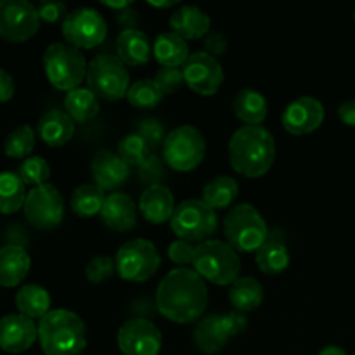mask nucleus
Wrapping results in <instances>:
<instances>
[{"label": "nucleus", "instance_id": "f257e3e1", "mask_svg": "<svg viewBox=\"0 0 355 355\" xmlns=\"http://www.w3.org/2000/svg\"><path fill=\"white\" fill-rule=\"evenodd\" d=\"M208 305V288L203 277L189 267L170 270L156 290L159 314L177 324H191L203 318Z\"/></svg>", "mask_w": 355, "mask_h": 355}, {"label": "nucleus", "instance_id": "f03ea898", "mask_svg": "<svg viewBox=\"0 0 355 355\" xmlns=\"http://www.w3.org/2000/svg\"><path fill=\"white\" fill-rule=\"evenodd\" d=\"M276 159V141L267 128L245 125L229 141V162L243 177L259 179L266 175Z\"/></svg>", "mask_w": 355, "mask_h": 355}, {"label": "nucleus", "instance_id": "7ed1b4c3", "mask_svg": "<svg viewBox=\"0 0 355 355\" xmlns=\"http://www.w3.org/2000/svg\"><path fill=\"white\" fill-rule=\"evenodd\" d=\"M38 342L45 355H82L87 347V326L75 312L55 309L38 322Z\"/></svg>", "mask_w": 355, "mask_h": 355}, {"label": "nucleus", "instance_id": "20e7f679", "mask_svg": "<svg viewBox=\"0 0 355 355\" xmlns=\"http://www.w3.org/2000/svg\"><path fill=\"white\" fill-rule=\"evenodd\" d=\"M225 243L238 253H257L269 238L266 218L253 205H236L225 215L224 224Z\"/></svg>", "mask_w": 355, "mask_h": 355}, {"label": "nucleus", "instance_id": "39448f33", "mask_svg": "<svg viewBox=\"0 0 355 355\" xmlns=\"http://www.w3.org/2000/svg\"><path fill=\"white\" fill-rule=\"evenodd\" d=\"M193 269L208 283L217 286H231L234 281L239 279L241 259L227 243L208 239L196 246Z\"/></svg>", "mask_w": 355, "mask_h": 355}, {"label": "nucleus", "instance_id": "423d86ee", "mask_svg": "<svg viewBox=\"0 0 355 355\" xmlns=\"http://www.w3.org/2000/svg\"><path fill=\"white\" fill-rule=\"evenodd\" d=\"M87 61L82 52L66 42H55L44 52V69L47 80L66 94L78 89L87 76Z\"/></svg>", "mask_w": 355, "mask_h": 355}, {"label": "nucleus", "instance_id": "0eeeda50", "mask_svg": "<svg viewBox=\"0 0 355 355\" xmlns=\"http://www.w3.org/2000/svg\"><path fill=\"white\" fill-rule=\"evenodd\" d=\"M87 85L103 101H120L130 89V73L118 55L99 54L87 66Z\"/></svg>", "mask_w": 355, "mask_h": 355}, {"label": "nucleus", "instance_id": "6e6552de", "mask_svg": "<svg viewBox=\"0 0 355 355\" xmlns=\"http://www.w3.org/2000/svg\"><path fill=\"white\" fill-rule=\"evenodd\" d=\"M170 225L179 239L201 245L217 232L218 217L217 211L203 200H186L175 207Z\"/></svg>", "mask_w": 355, "mask_h": 355}, {"label": "nucleus", "instance_id": "1a4fd4ad", "mask_svg": "<svg viewBox=\"0 0 355 355\" xmlns=\"http://www.w3.org/2000/svg\"><path fill=\"white\" fill-rule=\"evenodd\" d=\"M207 142L203 134L193 125L177 127L163 142V162L175 172H191L203 162Z\"/></svg>", "mask_w": 355, "mask_h": 355}, {"label": "nucleus", "instance_id": "9d476101", "mask_svg": "<svg viewBox=\"0 0 355 355\" xmlns=\"http://www.w3.org/2000/svg\"><path fill=\"white\" fill-rule=\"evenodd\" d=\"M114 263L121 279L130 283H144L158 272L162 257L156 246L148 239H132L118 250Z\"/></svg>", "mask_w": 355, "mask_h": 355}, {"label": "nucleus", "instance_id": "9b49d317", "mask_svg": "<svg viewBox=\"0 0 355 355\" xmlns=\"http://www.w3.org/2000/svg\"><path fill=\"white\" fill-rule=\"evenodd\" d=\"M62 37L66 44L78 51L97 47L107 37V24L103 14L90 7H80L71 10L62 21Z\"/></svg>", "mask_w": 355, "mask_h": 355}, {"label": "nucleus", "instance_id": "f8f14e48", "mask_svg": "<svg viewBox=\"0 0 355 355\" xmlns=\"http://www.w3.org/2000/svg\"><path fill=\"white\" fill-rule=\"evenodd\" d=\"M23 210L26 220L40 231H52L64 220V200L49 182L28 193Z\"/></svg>", "mask_w": 355, "mask_h": 355}, {"label": "nucleus", "instance_id": "ddd939ff", "mask_svg": "<svg viewBox=\"0 0 355 355\" xmlns=\"http://www.w3.org/2000/svg\"><path fill=\"white\" fill-rule=\"evenodd\" d=\"M40 28L37 7L28 0H0V38L23 44Z\"/></svg>", "mask_w": 355, "mask_h": 355}, {"label": "nucleus", "instance_id": "4468645a", "mask_svg": "<svg viewBox=\"0 0 355 355\" xmlns=\"http://www.w3.org/2000/svg\"><path fill=\"white\" fill-rule=\"evenodd\" d=\"M186 85L198 96H215L224 83V69L218 59L205 51L193 52L182 66Z\"/></svg>", "mask_w": 355, "mask_h": 355}, {"label": "nucleus", "instance_id": "2eb2a0df", "mask_svg": "<svg viewBox=\"0 0 355 355\" xmlns=\"http://www.w3.org/2000/svg\"><path fill=\"white\" fill-rule=\"evenodd\" d=\"M162 333L148 319H128L118 331V349L123 355H158Z\"/></svg>", "mask_w": 355, "mask_h": 355}, {"label": "nucleus", "instance_id": "dca6fc26", "mask_svg": "<svg viewBox=\"0 0 355 355\" xmlns=\"http://www.w3.org/2000/svg\"><path fill=\"white\" fill-rule=\"evenodd\" d=\"M324 121V106L312 96H302L291 101L284 110L281 123L291 135H307L318 130Z\"/></svg>", "mask_w": 355, "mask_h": 355}, {"label": "nucleus", "instance_id": "f3484780", "mask_svg": "<svg viewBox=\"0 0 355 355\" xmlns=\"http://www.w3.org/2000/svg\"><path fill=\"white\" fill-rule=\"evenodd\" d=\"M38 340V324L23 314H9L0 319V349L9 354L26 352Z\"/></svg>", "mask_w": 355, "mask_h": 355}, {"label": "nucleus", "instance_id": "a211bd4d", "mask_svg": "<svg viewBox=\"0 0 355 355\" xmlns=\"http://www.w3.org/2000/svg\"><path fill=\"white\" fill-rule=\"evenodd\" d=\"M231 338L232 335L225 324L224 314L205 315L196 322V328L193 331L194 345L205 355H217L222 352Z\"/></svg>", "mask_w": 355, "mask_h": 355}, {"label": "nucleus", "instance_id": "6ab92c4d", "mask_svg": "<svg viewBox=\"0 0 355 355\" xmlns=\"http://www.w3.org/2000/svg\"><path fill=\"white\" fill-rule=\"evenodd\" d=\"M94 184L103 191H111L127 182L130 175V165L123 162L116 153L99 151L90 163Z\"/></svg>", "mask_w": 355, "mask_h": 355}, {"label": "nucleus", "instance_id": "aec40b11", "mask_svg": "<svg viewBox=\"0 0 355 355\" xmlns=\"http://www.w3.org/2000/svg\"><path fill=\"white\" fill-rule=\"evenodd\" d=\"M99 215L103 224L114 232H128L137 225V207L123 193L106 196Z\"/></svg>", "mask_w": 355, "mask_h": 355}, {"label": "nucleus", "instance_id": "412c9836", "mask_svg": "<svg viewBox=\"0 0 355 355\" xmlns=\"http://www.w3.org/2000/svg\"><path fill=\"white\" fill-rule=\"evenodd\" d=\"M139 210H141L142 217L151 224H165L175 211V200H173L172 191L163 184L146 187L141 201H139Z\"/></svg>", "mask_w": 355, "mask_h": 355}, {"label": "nucleus", "instance_id": "4be33fe9", "mask_svg": "<svg viewBox=\"0 0 355 355\" xmlns=\"http://www.w3.org/2000/svg\"><path fill=\"white\" fill-rule=\"evenodd\" d=\"M211 19L196 6H180L170 16V28L184 40H200L210 33Z\"/></svg>", "mask_w": 355, "mask_h": 355}, {"label": "nucleus", "instance_id": "5701e85b", "mask_svg": "<svg viewBox=\"0 0 355 355\" xmlns=\"http://www.w3.org/2000/svg\"><path fill=\"white\" fill-rule=\"evenodd\" d=\"M37 132L40 135L42 142H45L51 148H61L68 144L75 134V121L71 120L66 111L51 110L44 113L38 120Z\"/></svg>", "mask_w": 355, "mask_h": 355}, {"label": "nucleus", "instance_id": "b1692460", "mask_svg": "<svg viewBox=\"0 0 355 355\" xmlns=\"http://www.w3.org/2000/svg\"><path fill=\"white\" fill-rule=\"evenodd\" d=\"M257 267L260 272L267 276H277L284 272L290 266V252H288L286 241L281 231H270L269 238L263 243L262 248L255 253Z\"/></svg>", "mask_w": 355, "mask_h": 355}, {"label": "nucleus", "instance_id": "393cba45", "mask_svg": "<svg viewBox=\"0 0 355 355\" xmlns=\"http://www.w3.org/2000/svg\"><path fill=\"white\" fill-rule=\"evenodd\" d=\"M31 259L23 246L7 245L0 248V286L14 288L28 276Z\"/></svg>", "mask_w": 355, "mask_h": 355}, {"label": "nucleus", "instance_id": "a878e982", "mask_svg": "<svg viewBox=\"0 0 355 355\" xmlns=\"http://www.w3.org/2000/svg\"><path fill=\"white\" fill-rule=\"evenodd\" d=\"M116 52L123 64L142 66L151 59L153 44L141 30H123L116 38Z\"/></svg>", "mask_w": 355, "mask_h": 355}, {"label": "nucleus", "instance_id": "bb28decb", "mask_svg": "<svg viewBox=\"0 0 355 355\" xmlns=\"http://www.w3.org/2000/svg\"><path fill=\"white\" fill-rule=\"evenodd\" d=\"M153 55L162 68H180L189 59V45L173 31L162 33L153 42Z\"/></svg>", "mask_w": 355, "mask_h": 355}, {"label": "nucleus", "instance_id": "cd10ccee", "mask_svg": "<svg viewBox=\"0 0 355 355\" xmlns=\"http://www.w3.org/2000/svg\"><path fill=\"white\" fill-rule=\"evenodd\" d=\"M232 111H234V116L245 125L260 127L267 118L269 106H267L263 94L257 92L253 89H243L236 94Z\"/></svg>", "mask_w": 355, "mask_h": 355}, {"label": "nucleus", "instance_id": "c85d7f7f", "mask_svg": "<svg viewBox=\"0 0 355 355\" xmlns=\"http://www.w3.org/2000/svg\"><path fill=\"white\" fill-rule=\"evenodd\" d=\"M229 302L239 312H252L263 302V286L255 277H239L229 288Z\"/></svg>", "mask_w": 355, "mask_h": 355}, {"label": "nucleus", "instance_id": "c756f323", "mask_svg": "<svg viewBox=\"0 0 355 355\" xmlns=\"http://www.w3.org/2000/svg\"><path fill=\"white\" fill-rule=\"evenodd\" d=\"M16 307L26 318L42 319L51 312V295L38 284H26L16 293Z\"/></svg>", "mask_w": 355, "mask_h": 355}, {"label": "nucleus", "instance_id": "7c9ffc66", "mask_svg": "<svg viewBox=\"0 0 355 355\" xmlns=\"http://www.w3.org/2000/svg\"><path fill=\"white\" fill-rule=\"evenodd\" d=\"M64 107L73 121L87 123L99 114V99L89 87H78L66 94Z\"/></svg>", "mask_w": 355, "mask_h": 355}, {"label": "nucleus", "instance_id": "2f4dec72", "mask_svg": "<svg viewBox=\"0 0 355 355\" xmlns=\"http://www.w3.org/2000/svg\"><path fill=\"white\" fill-rule=\"evenodd\" d=\"M239 196V186L232 177L220 175L211 179L207 186L203 187V201L208 207L217 210H225L231 208L236 198Z\"/></svg>", "mask_w": 355, "mask_h": 355}, {"label": "nucleus", "instance_id": "473e14b6", "mask_svg": "<svg viewBox=\"0 0 355 355\" xmlns=\"http://www.w3.org/2000/svg\"><path fill=\"white\" fill-rule=\"evenodd\" d=\"M26 186L14 172L0 173V214L12 215L24 207Z\"/></svg>", "mask_w": 355, "mask_h": 355}, {"label": "nucleus", "instance_id": "72a5a7b5", "mask_svg": "<svg viewBox=\"0 0 355 355\" xmlns=\"http://www.w3.org/2000/svg\"><path fill=\"white\" fill-rule=\"evenodd\" d=\"M104 201H106V194L101 187H97L96 184H82L73 191L69 207L78 217L90 218L101 214Z\"/></svg>", "mask_w": 355, "mask_h": 355}, {"label": "nucleus", "instance_id": "f704fd0d", "mask_svg": "<svg viewBox=\"0 0 355 355\" xmlns=\"http://www.w3.org/2000/svg\"><path fill=\"white\" fill-rule=\"evenodd\" d=\"M163 99V92L158 89L155 80L142 78L132 83L127 92V101L139 110H151L158 106Z\"/></svg>", "mask_w": 355, "mask_h": 355}, {"label": "nucleus", "instance_id": "c9c22d12", "mask_svg": "<svg viewBox=\"0 0 355 355\" xmlns=\"http://www.w3.org/2000/svg\"><path fill=\"white\" fill-rule=\"evenodd\" d=\"M35 148V130L30 125L14 128L3 142V151L9 158H30Z\"/></svg>", "mask_w": 355, "mask_h": 355}, {"label": "nucleus", "instance_id": "e433bc0d", "mask_svg": "<svg viewBox=\"0 0 355 355\" xmlns=\"http://www.w3.org/2000/svg\"><path fill=\"white\" fill-rule=\"evenodd\" d=\"M118 156L130 166H141L151 156V148L139 134L125 135L118 142Z\"/></svg>", "mask_w": 355, "mask_h": 355}, {"label": "nucleus", "instance_id": "4c0bfd02", "mask_svg": "<svg viewBox=\"0 0 355 355\" xmlns=\"http://www.w3.org/2000/svg\"><path fill=\"white\" fill-rule=\"evenodd\" d=\"M17 175L24 182V186H44L51 177V166L40 156H30L24 159L17 168Z\"/></svg>", "mask_w": 355, "mask_h": 355}, {"label": "nucleus", "instance_id": "58836bf2", "mask_svg": "<svg viewBox=\"0 0 355 355\" xmlns=\"http://www.w3.org/2000/svg\"><path fill=\"white\" fill-rule=\"evenodd\" d=\"M114 272H116V263H114V259L107 255L94 257L85 267V277L92 284H101L111 279Z\"/></svg>", "mask_w": 355, "mask_h": 355}, {"label": "nucleus", "instance_id": "ea45409f", "mask_svg": "<svg viewBox=\"0 0 355 355\" xmlns=\"http://www.w3.org/2000/svg\"><path fill=\"white\" fill-rule=\"evenodd\" d=\"M135 134L141 135V137L148 142L151 149L158 148L159 144H163L166 135H168L165 134V127H163L162 121L155 120V118H146V120L139 121L137 128H135Z\"/></svg>", "mask_w": 355, "mask_h": 355}, {"label": "nucleus", "instance_id": "a19ab883", "mask_svg": "<svg viewBox=\"0 0 355 355\" xmlns=\"http://www.w3.org/2000/svg\"><path fill=\"white\" fill-rule=\"evenodd\" d=\"M158 85V89L162 90L163 96L165 94H175L186 85V80H184V73L180 68H162L158 69L156 76L153 78Z\"/></svg>", "mask_w": 355, "mask_h": 355}, {"label": "nucleus", "instance_id": "79ce46f5", "mask_svg": "<svg viewBox=\"0 0 355 355\" xmlns=\"http://www.w3.org/2000/svg\"><path fill=\"white\" fill-rule=\"evenodd\" d=\"M194 255H196V245L184 239H175L168 246V259L179 267H187L193 263Z\"/></svg>", "mask_w": 355, "mask_h": 355}, {"label": "nucleus", "instance_id": "37998d69", "mask_svg": "<svg viewBox=\"0 0 355 355\" xmlns=\"http://www.w3.org/2000/svg\"><path fill=\"white\" fill-rule=\"evenodd\" d=\"M139 177H141V182L148 184V187L159 184V180L165 177V165H163L158 156L151 155L139 166Z\"/></svg>", "mask_w": 355, "mask_h": 355}, {"label": "nucleus", "instance_id": "c03bdc74", "mask_svg": "<svg viewBox=\"0 0 355 355\" xmlns=\"http://www.w3.org/2000/svg\"><path fill=\"white\" fill-rule=\"evenodd\" d=\"M37 12L38 17L49 24L58 23L59 19L64 21V17L68 16L66 6L62 2H58V0H54V2H42L40 6L37 7Z\"/></svg>", "mask_w": 355, "mask_h": 355}, {"label": "nucleus", "instance_id": "a18cd8bd", "mask_svg": "<svg viewBox=\"0 0 355 355\" xmlns=\"http://www.w3.org/2000/svg\"><path fill=\"white\" fill-rule=\"evenodd\" d=\"M203 47L207 54H210L211 58L217 59L218 55L224 54L227 51V38L220 31H210L207 37L203 38Z\"/></svg>", "mask_w": 355, "mask_h": 355}, {"label": "nucleus", "instance_id": "49530a36", "mask_svg": "<svg viewBox=\"0 0 355 355\" xmlns=\"http://www.w3.org/2000/svg\"><path fill=\"white\" fill-rule=\"evenodd\" d=\"M224 319L229 331H231L232 338H234V336H239L241 333H245L246 328H248V319H246L245 312H239V311L227 312V314H224Z\"/></svg>", "mask_w": 355, "mask_h": 355}, {"label": "nucleus", "instance_id": "de8ad7c7", "mask_svg": "<svg viewBox=\"0 0 355 355\" xmlns=\"http://www.w3.org/2000/svg\"><path fill=\"white\" fill-rule=\"evenodd\" d=\"M14 90H16L14 78L6 69L0 68V103H7V101L12 99Z\"/></svg>", "mask_w": 355, "mask_h": 355}, {"label": "nucleus", "instance_id": "09e8293b", "mask_svg": "<svg viewBox=\"0 0 355 355\" xmlns=\"http://www.w3.org/2000/svg\"><path fill=\"white\" fill-rule=\"evenodd\" d=\"M338 118L342 123L349 125V127H355V99L345 101V103L340 104Z\"/></svg>", "mask_w": 355, "mask_h": 355}, {"label": "nucleus", "instance_id": "8fccbe9b", "mask_svg": "<svg viewBox=\"0 0 355 355\" xmlns=\"http://www.w3.org/2000/svg\"><path fill=\"white\" fill-rule=\"evenodd\" d=\"M116 17H118V23L123 24L125 30H137V28H135V24L139 23V16L135 10L130 9V7L125 10H120V12H116Z\"/></svg>", "mask_w": 355, "mask_h": 355}, {"label": "nucleus", "instance_id": "3c124183", "mask_svg": "<svg viewBox=\"0 0 355 355\" xmlns=\"http://www.w3.org/2000/svg\"><path fill=\"white\" fill-rule=\"evenodd\" d=\"M103 6L110 7V9H114V10H118V12H120V10L128 9V7L132 6V2H130V0H121V2H110V0H104Z\"/></svg>", "mask_w": 355, "mask_h": 355}, {"label": "nucleus", "instance_id": "603ef678", "mask_svg": "<svg viewBox=\"0 0 355 355\" xmlns=\"http://www.w3.org/2000/svg\"><path fill=\"white\" fill-rule=\"evenodd\" d=\"M318 355H347L345 350L338 345H328L321 350Z\"/></svg>", "mask_w": 355, "mask_h": 355}, {"label": "nucleus", "instance_id": "864d4df0", "mask_svg": "<svg viewBox=\"0 0 355 355\" xmlns=\"http://www.w3.org/2000/svg\"><path fill=\"white\" fill-rule=\"evenodd\" d=\"M149 6L151 7H158V9H166V7H173L177 6L175 0H168V2H155V0H149Z\"/></svg>", "mask_w": 355, "mask_h": 355}, {"label": "nucleus", "instance_id": "5fc2aeb1", "mask_svg": "<svg viewBox=\"0 0 355 355\" xmlns=\"http://www.w3.org/2000/svg\"><path fill=\"white\" fill-rule=\"evenodd\" d=\"M354 19H355V12H354Z\"/></svg>", "mask_w": 355, "mask_h": 355}]
</instances>
